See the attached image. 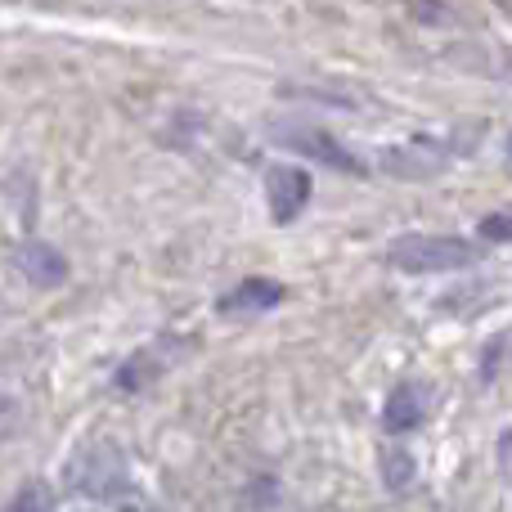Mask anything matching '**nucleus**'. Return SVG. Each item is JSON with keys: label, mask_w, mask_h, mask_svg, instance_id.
<instances>
[{"label": "nucleus", "mask_w": 512, "mask_h": 512, "mask_svg": "<svg viewBox=\"0 0 512 512\" xmlns=\"http://www.w3.org/2000/svg\"><path fill=\"white\" fill-rule=\"evenodd\" d=\"M481 261V248L454 234H400L387 248V265L400 274H450Z\"/></svg>", "instance_id": "f257e3e1"}, {"label": "nucleus", "mask_w": 512, "mask_h": 512, "mask_svg": "<svg viewBox=\"0 0 512 512\" xmlns=\"http://www.w3.org/2000/svg\"><path fill=\"white\" fill-rule=\"evenodd\" d=\"M126 486H131L126 459L108 441H95V445H86V450L72 454V463H68V490L72 495L117 499Z\"/></svg>", "instance_id": "f03ea898"}, {"label": "nucleus", "mask_w": 512, "mask_h": 512, "mask_svg": "<svg viewBox=\"0 0 512 512\" xmlns=\"http://www.w3.org/2000/svg\"><path fill=\"white\" fill-rule=\"evenodd\" d=\"M270 140L283 144L288 153H301V158H315L319 167H333L342 176H369V162H360L351 149H346L337 135L319 131V126H301V122H274Z\"/></svg>", "instance_id": "7ed1b4c3"}, {"label": "nucleus", "mask_w": 512, "mask_h": 512, "mask_svg": "<svg viewBox=\"0 0 512 512\" xmlns=\"http://www.w3.org/2000/svg\"><path fill=\"white\" fill-rule=\"evenodd\" d=\"M265 203L279 225H292L310 203V176L301 167H270L265 171Z\"/></svg>", "instance_id": "20e7f679"}, {"label": "nucleus", "mask_w": 512, "mask_h": 512, "mask_svg": "<svg viewBox=\"0 0 512 512\" xmlns=\"http://www.w3.org/2000/svg\"><path fill=\"white\" fill-rule=\"evenodd\" d=\"M14 265L27 283H36V288H59V283L68 279V256L59 248H50V243H18Z\"/></svg>", "instance_id": "39448f33"}, {"label": "nucleus", "mask_w": 512, "mask_h": 512, "mask_svg": "<svg viewBox=\"0 0 512 512\" xmlns=\"http://www.w3.org/2000/svg\"><path fill=\"white\" fill-rule=\"evenodd\" d=\"M423 418H427V391L418 387V382H400L387 396V405H382V427H387L391 436L414 432Z\"/></svg>", "instance_id": "423d86ee"}, {"label": "nucleus", "mask_w": 512, "mask_h": 512, "mask_svg": "<svg viewBox=\"0 0 512 512\" xmlns=\"http://www.w3.org/2000/svg\"><path fill=\"white\" fill-rule=\"evenodd\" d=\"M283 301V283L274 279H243L234 292L221 297V315H261Z\"/></svg>", "instance_id": "0eeeda50"}, {"label": "nucleus", "mask_w": 512, "mask_h": 512, "mask_svg": "<svg viewBox=\"0 0 512 512\" xmlns=\"http://www.w3.org/2000/svg\"><path fill=\"white\" fill-rule=\"evenodd\" d=\"M378 463H382V481H387V490H391V495H405V490L414 486V477H418V463L409 459V450H400V445H382Z\"/></svg>", "instance_id": "6e6552de"}, {"label": "nucleus", "mask_w": 512, "mask_h": 512, "mask_svg": "<svg viewBox=\"0 0 512 512\" xmlns=\"http://www.w3.org/2000/svg\"><path fill=\"white\" fill-rule=\"evenodd\" d=\"M418 158H423L418 149H387V153L378 158V167L391 171V176H409V180L436 176V167H441V162H418Z\"/></svg>", "instance_id": "1a4fd4ad"}, {"label": "nucleus", "mask_w": 512, "mask_h": 512, "mask_svg": "<svg viewBox=\"0 0 512 512\" xmlns=\"http://www.w3.org/2000/svg\"><path fill=\"white\" fill-rule=\"evenodd\" d=\"M50 504H54V495L50 490H41L36 481L23 490V495H14V508H50Z\"/></svg>", "instance_id": "9d476101"}, {"label": "nucleus", "mask_w": 512, "mask_h": 512, "mask_svg": "<svg viewBox=\"0 0 512 512\" xmlns=\"http://www.w3.org/2000/svg\"><path fill=\"white\" fill-rule=\"evenodd\" d=\"M481 230H486V239L504 243V239H508V216H490V221L481 225Z\"/></svg>", "instance_id": "9b49d317"}]
</instances>
